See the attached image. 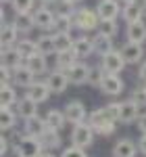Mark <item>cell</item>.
I'll return each instance as SVG.
<instances>
[{"mask_svg": "<svg viewBox=\"0 0 146 157\" xmlns=\"http://www.w3.org/2000/svg\"><path fill=\"white\" fill-rule=\"evenodd\" d=\"M98 90L102 94H107V97H119L125 90V82L121 80V75H117V73H104Z\"/></svg>", "mask_w": 146, "mask_h": 157, "instance_id": "obj_4", "label": "cell"}, {"mask_svg": "<svg viewBox=\"0 0 146 157\" xmlns=\"http://www.w3.org/2000/svg\"><path fill=\"white\" fill-rule=\"evenodd\" d=\"M115 130H117V121H104V124L94 126V132H96L98 136H113Z\"/></svg>", "mask_w": 146, "mask_h": 157, "instance_id": "obj_38", "label": "cell"}, {"mask_svg": "<svg viewBox=\"0 0 146 157\" xmlns=\"http://www.w3.org/2000/svg\"><path fill=\"white\" fill-rule=\"evenodd\" d=\"M61 157H88V151H86V149H82V147L69 145L67 149H63Z\"/></svg>", "mask_w": 146, "mask_h": 157, "instance_id": "obj_41", "label": "cell"}, {"mask_svg": "<svg viewBox=\"0 0 146 157\" xmlns=\"http://www.w3.org/2000/svg\"><path fill=\"white\" fill-rule=\"evenodd\" d=\"M102 78H104V69L98 65V67H92L90 69V75H88V84L90 86H100V82H102Z\"/></svg>", "mask_w": 146, "mask_h": 157, "instance_id": "obj_39", "label": "cell"}, {"mask_svg": "<svg viewBox=\"0 0 146 157\" xmlns=\"http://www.w3.org/2000/svg\"><path fill=\"white\" fill-rule=\"evenodd\" d=\"M52 11H54L57 17H73L75 11H77V6H73V4L65 2V0H59V2L52 6Z\"/></svg>", "mask_w": 146, "mask_h": 157, "instance_id": "obj_36", "label": "cell"}, {"mask_svg": "<svg viewBox=\"0 0 146 157\" xmlns=\"http://www.w3.org/2000/svg\"><path fill=\"white\" fill-rule=\"evenodd\" d=\"M73 52H75V57L79 61L88 59L90 55H94L96 52V46H94V38L86 36V34H82V36L75 38V44H73Z\"/></svg>", "mask_w": 146, "mask_h": 157, "instance_id": "obj_11", "label": "cell"}, {"mask_svg": "<svg viewBox=\"0 0 146 157\" xmlns=\"http://www.w3.org/2000/svg\"><path fill=\"white\" fill-rule=\"evenodd\" d=\"M19 29H17V25L13 23V21H4L2 23V32H0V44H2V48L4 46H15L17 42H19Z\"/></svg>", "mask_w": 146, "mask_h": 157, "instance_id": "obj_21", "label": "cell"}, {"mask_svg": "<svg viewBox=\"0 0 146 157\" xmlns=\"http://www.w3.org/2000/svg\"><path fill=\"white\" fill-rule=\"evenodd\" d=\"M13 23L17 25V29H19L21 34H29V32L36 27V21H34V11H31V13H15Z\"/></svg>", "mask_w": 146, "mask_h": 157, "instance_id": "obj_26", "label": "cell"}, {"mask_svg": "<svg viewBox=\"0 0 146 157\" xmlns=\"http://www.w3.org/2000/svg\"><path fill=\"white\" fill-rule=\"evenodd\" d=\"M17 121H19V113L15 107H2L0 111V128L2 132H11L17 128Z\"/></svg>", "mask_w": 146, "mask_h": 157, "instance_id": "obj_22", "label": "cell"}, {"mask_svg": "<svg viewBox=\"0 0 146 157\" xmlns=\"http://www.w3.org/2000/svg\"><path fill=\"white\" fill-rule=\"evenodd\" d=\"M94 46H96V55L98 57H104V55H109L111 50H115L113 48V38L104 36V34H100V32L94 36Z\"/></svg>", "mask_w": 146, "mask_h": 157, "instance_id": "obj_31", "label": "cell"}, {"mask_svg": "<svg viewBox=\"0 0 146 157\" xmlns=\"http://www.w3.org/2000/svg\"><path fill=\"white\" fill-rule=\"evenodd\" d=\"M138 151H140L142 155H146V134H142V136L138 138Z\"/></svg>", "mask_w": 146, "mask_h": 157, "instance_id": "obj_45", "label": "cell"}, {"mask_svg": "<svg viewBox=\"0 0 146 157\" xmlns=\"http://www.w3.org/2000/svg\"><path fill=\"white\" fill-rule=\"evenodd\" d=\"M13 151L17 157H40L46 149L42 145V140L38 136H27V134H19V138L15 140Z\"/></svg>", "mask_w": 146, "mask_h": 157, "instance_id": "obj_1", "label": "cell"}, {"mask_svg": "<svg viewBox=\"0 0 146 157\" xmlns=\"http://www.w3.org/2000/svg\"><path fill=\"white\" fill-rule=\"evenodd\" d=\"M17 101H19L17 86L15 84H2V90H0V103H2V107H15Z\"/></svg>", "mask_w": 146, "mask_h": 157, "instance_id": "obj_29", "label": "cell"}, {"mask_svg": "<svg viewBox=\"0 0 146 157\" xmlns=\"http://www.w3.org/2000/svg\"><path fill=\"white\" fill-rule=\"evenodd\" d=\"M142 17H144V4H142L140 0L123 4L121 19L125 21V23H136V21H142Z\"/></svg>", "mask_w": 146, "mask_h": 157, "instance_id": "obj_15", "label": "cell"}, {"mask_svg": "<svg viewBox=\"0 0 146 157\" xmlns=\"http://www.w3.org/2000/svg\"><path fill=\"white\" fill-rule=\"evenodd\" d=\"M125 59H123L121 50H111L109 55H104V57H100V67L104 69V73H119L125 69Z\"/></svg>", "mask_w": 146, "mask_h": 157, "instance_id": "obj_5", "label": "cell"}, {"mask_svg": "<svg viewBox=\"0 0 146 157\" xmlns=\"http://www.w3.org/2000/svg\"><path fill=\"white\" fill-rule=\"evenodd\" d=\"M121 55L127 65H140L142 59H144V44H138V42H125L121 48Z\"/></svg>", "mask_w": 146, "mask_h": 157, "instance_id": "obj_10", "label": "cell"}, {"mask_svg": "<svg viewBox=\"0 0 146 157\" xmlns=\"http://www.w3.org/2000/svg\"><path fill=\"white\" fill-rule=\"evenodd\" d=\"M36 0H11V9L15 13H31Z\"/></svg>", "mask_w": 146, "mask_h": 157, "instance_id": "obj_37", "label": "cell"}, {"mask_svg": "<svg viewBox=\"0 0 146 157\" xmlns=\"http://www.w3.org/2000/svg\"><path fill=\"white\" fill-rule=\"evenodd\" d=\"M90 65L86 61H75L71 67L67 69V75H69V82L73 86H82V84H88V75H90Z\"/></svg>", "mask_w": 146, "mask_h": 157, "instance_id": "obj_9", "label": "cell"}, {"mask_svg": "<svg viewBox=\"0 0 146 157\" xmlns=\"http://www.w3.org/2000/svg\"><path fill=\"white\" fill-rule=\"evenodd\" d=\"M119 2L121 0H98V4H96L98 17L100 19H117L123 9V6H119Z\"/></svg>", "mask_w": 146, "mask_h": 157, "instance_id": "obj_14", "label": "cell"}, {"mask_svg": "<svg viewBox=\"0 0 146 157\" xmlns=\"http://www.w3.org/2000/svg\"><path fill=\"white\" fill-rule=\"evenodd\" d=\"M140 115H142V107H140L136 101H132V98L121 101V107H119V124L130 126V124L138 121Z\"/></svg>", "mask_w": 146, "mask_h": 157, "instance_id": "obj_7", "label": "cell"}, {"mask_svg": "<svg viewBox=\"0 0 146 157\" xmlns=\"http://www.w3.org/2000/svg\"><path fill=\"white\" fill-rule=\"evenodd\" d=\"M54 19H57V15L54 11L50 9V6H38L36 11H34V21H36V27L38 29H42V32H50V27L54 23Z\"/></svg>", "mask_w": 146, "mask_h": 157, "instance_id": "obj_12", "label": "cell"}, {"mask_svg": "<svg viewBox=\"0 0 146 157\" xmlns=\"http://www.w3.org/2000/svg\"><path fill=\"white\" fill-rule=\"evenodd\" d=\"M63 111H65V117H67V121L69 124H82V121H88V111H86V105L82 103V101H69L65 107H63Z\"/></svg>", "mask_w": 146, "mask_h": 157, "instance_id": "obj_6", "label": "cell"}, {"mask_svg": "<svg viewBox=\"0 0 146 157\" xmlns=\"http://www.w3.org/2000/svg\"><path fill=\"white\" fill-rule=\"evenodd\" d=\"M40 157H57V155H54L52 151H48V149H46V151H44V153H42V155H40Z\"/></svg>", "mask_w": 146, "mask_h": 157, "instance_id": "obj_46", "label": "cell"}, {"mask_svg": "<svg viewBox=\"0 0 146 157\" xmlns=\"http://www.w3.org/2000/svg\"><path fill=\"white\" fill-rule=\"evenodd\" d=\"M136 126H138V130H140V134H146V111H142V115L138 117V121H136Z\"/></svg>", "mask_w": 146, "mask_h": 157, "instance_id": "obj_44", "label": "cell"}, {"mask_svg": "<svg viewBox=\"0 0 146 157\" xmlns=\"http://www.w3.org/2000/svg\"><path fill=\"white\" fill-rule=\"evenodd\" d=\"M138 82L140 84H146V61H142L140 67H138Z\"/></svg>", "mask_w": 146, "mask_h": 157, "instance_id": "obj_43", "label": "cell"}, {"mask_svg": "<svg viewBox=\"0 0 146 157\" xmlns=\"http://www.w3.org/2000/svg\"><path fill=\"white\" fill-rule=\"evenodd\" d=\"M40 140H42L44 149H48V151H54V149H59L63 145L61 134H59V130H54V128H46L44 134L40 136Z\"/></svg>", "mask_w": 146, "mask_h": 157, "instance_id": "obj_28", "label": "cell"}, {"mask_svg": "<svg viewBox=\"0 0 146 157\" xmlns=\"http://www.w3.org/2000/svg\"><path fill=\"white\" fill-rule=\"evenodd\" d=\"M25 63L23 55L17 50V46H4L2 48V67H9V69H17Z\"/></svg>", "mask_w": 146, "mask_h": 157, "instance_id": "obj_19", "label": "cell"}, {"mask_svg": "<svg viewBox=\"0 0 146 157\" xmlns=\"http://www.w3.org/2000/svg\"><path fill=\"white\" fill-rule=\"evenodd\" d=\"M25 94H27V97H31L36 103H46V101H48V97L52 94V90H50V86L46 84V80H44V82L36 80L34 84L25 90Z\"/></svg>", "mask_w": 146, "mask_h": 157, "instance_id": "obj_20", "label": "cell"}, {"mask_svg": "<svg viewBox=\"0 0 146 157\" xmlns=\"http://www.w3.org/2000/svg\"><path fill=\"white\" fill-rule=\"evenodd\" d=\"M25 65L31 69V71L36 73V75H42V73L48 71V63H46V55H42V52H34L31 57H27L25 59Z\"/></svg>", "mask_w": 146, "mask_h": 157, "instance_id": "obj_25", "label": "cell"}, {"mask_svg": "<svg viewBox=\"0 0 146 157\" xmlns=\"http://www.w3.org/2000/svg\"><path fill=\"white\" fill-rule=\"evenodd\" d=\"M125 36H127L130 42L144 44L146 42V23H144V19H142V21H136V23H127Z\"/></svg>", "mask_w": 146, "mask_h": 157, "instance_id": "obj_23", "label": "cell"}, {"mask_svg": "<svg viewBox=\"0 0 146 157\" xmlns=\"http://www.w3.org/2000/svg\"><path fill=\"white\" fill-rule=\"evenodd\" d=\"M73 29H75L73 17H57L50 27V34H73Z\"/></svg>", "mask_w": 146, "mask_h": 157, "instance_id": "obj_30", "label": "cell"}, {"mask_svg": "<svg viewBox=\"0 0 146 157\" xmlns=\"http://www.w3.org/2000/svg\"><path fill=\"white\" fill-rule=\"evenodd\" d=\"M132 101H136L140 107H146V86L144 84H138L134 88V92H132Z\"/></svg>", "mask_w": 146, "mask_h": 157, "instance_id": "obj_40", "label": "cell"}, {"mask_svg": "<svg viewBox=\"0 0 146 157\" xmlns=\"http://www.w3.org/2000/svg\"><path fill=\"white\" fill-rule=\"evenodd\" d=\"M94 128L88 124V121H82V124H75L71 128V145L82 147V149H90L94 145Z\"/></svg>", "mask_w": 146, "mask_h": 157, "instance_id": "obj_3", "label": "cell"}, {"mask_svg": "<svg viewBox=\"0 0 146 157\" xmlns=\"http://www.w3.org/2000/svg\"><path fill=\"white\" fill-rule=\"evenodd\" d=\"M2 2H4V4H11V0H2Z\"/></svg>", "mask_w": 146, "mask_h": 157, "instance_id": "obj_49", "label": "cell"}, {"mask_svg": "<svg viewBox=\"0 0 146 157\" xmlns=\"http://www.w3.org/2000/svg\"><path fill=\"white\" fill-rule=\"evenodd\" d=\"M17 50L23 55V59H27V57H31L34 52H38V44H36V40H29V38H23V40H19L17 44Z\"/></svg>", "mask_w": 146, "mask_h": 157, "instance_id": "obj_34", "label": "cell"}, {"mask_svg": "<svg viewBox=\"0 0 146 157\" xmlns=\"http://www.w3.org/2000/svg\"><path fill=\"white\" fill-rule=\"evenodd\" d=\"M44 117H46L48 128H54V130H59V132H61L63 128L69 124V121H67V117H65V111H63V109H48Z\"/></svg>", "mask_w": 146, "mask_h": 157, "instance_id": "obj_24", "label": "cell"}, {"mask_svg": "<svg viewBox=\"0 0 146 157\" xmlns=\"http://www.w3.org/2000/svg\"><path fill=\"white\" fill-rule=\"evenodd\" d=\"M36 44H38V52H42V55H54L57 52V46H54V34H50V32H44L42 36L36 38Z\"/></svg>", "mask_w": 146, "mask_h": 157, "instance_id": "obj_27", "label": "cell"}, {"mask_svg": "<svg viewBox=\"0 0 146 157\" xmlns=\"http://www.w3.org/2000/svg\"><path fill=\"white\" fill-rule=\"evenodd\" d=\"M136 153H138V145L132 138H119L113 145L111 157H136Z\"/></svg>", "mask_w": 146, "mask_h": 157, "instance_id": "obj_16", "label": "cell"}, {"mask_svg": "<svg viewBox=\"0 0 146 157\" xmlns=\"http://www.w3.org/2000/svg\"><path fill=\"white\" fill-rule=\"evenodd\" d=\"M36 78H38V75L31 71V69H29L25 63L21 65V67L13 69V84L17 86V88H25V90H27L29 86L36 82Z\"/></svg>", "mask_w": 146, "mask_h": 157, "instance_id": "obj_13", "label": "cell"}, {"mask_svg": "<svg viewBox=\"0 0 146 157\" xmlns=\"http://www.w3.org/2000/svg\"><path fill=\"white\" fill-rule=\"evenodd\" d=\"M73 44H75V36H73V34H54V46H57V52L73 50Z\"/></svg>", "mask_w": 146, "mask_h": 157, "instance_id": "obj_33", "label": "cell"}, {"mask_svg": "<svg viewBox=\"0 0 146 157\" xmlns=\"http://www.w3.org/2000/svg\"><path fill=\"white\" fill-rule=\"evenodd\" d=\"M9 149H11V138L2 134V136H0V155L4 157L6 153H9Z\"/></svg>", "mask_w": 146, "mask_h": 157, "instance_id": "obj_42", "label": "cell"}, {"mask_svg": "<svg viewBox=\"0 0 146 157\" xmlns=\"http://www.w3.org/2000/svg\"><path fill=\"white\" fill-rule=\"evenodd\" d=\"M46 84L50 86V90H52V94H63L65 90H67V86L71 84L69 82V75L67 71H63V69H52V71L46 73Z\"/></svg>", "mask_w": 146, "mask_h": 157, "instance_id": "obj_8", "label": "cell"}, {"mask_svg": "<svg viewBox=\"0 0 146 157\" xmlns=\"http://www.w3.org/2000/svg\"><path fill=\"white\" fill-rule=\"evenodd\" d=\"M65 2H69V4H73V6H77V4H82L84 0H65Z\"/></svg>", "mask_w": 146, "mask_h": 157, "instance_id": "obj_47", "label": "cell"}, {"mask_svg": "<svg viewBox=\"0 0 146 157\" xmlns=\"http://www.w3.org/2000/svg\"><path fill=\"white\" fill-rule=\"evenodd\" d=\"M48 128V124H46V117H40V115H34V117H29V120H23V130L21 132L27 134V136H42L44 130Z\"/></svg>", "mask_w": 146, "mask_h": 157, "instance_id": "obj_17", "label": "cell"}, {"mask_svg": "<svg viewBox=\"0 0 146 157\" xmlns=\"http://www.w3.org/2000/svg\"><path fill=\"white\" fill-rule=\"evenodd\" d=\"M98 32L104 34V36L115 38V36H117V32H119V23H117V19H100Z\"/></svg>", "mask_w": 146, "mask_h": 157, "instance_id": "obj_35", "label": "cell"}, {"mask_svg": "<svg viewBox=\"0 0 146 157\" xmlns=\"http://www.w3.org/2000/svg\"><path fill=\"white\" fill-rule=\"evenodd\" d=\"M127 2H136V0H121V4H127Z\"/></svg>", "mask_w": 146, "mask_h": 157, "instance_id": "obj_48", "label": "cell"}, {"mask_svg": "<svg viewBox=\"0 0 146 157\" xmlns=\"http://www.w3.org/2000/svg\"><path fill=\"white\" fill-rule=\"evenodd\" d=\"M38 105L40 103H36L31 97H21L19 101H17V105H15V109H17V113H19V117L21 120H29V117H34V115H38Z\"/></svg>", "mask_w": 146, "mask_h": 157, "instance_id": "obj_18", "label": "cell"}, {"mask_svg": "<svg viewBox=\"0 0 146 157\" xmlns=\"http://www.w3.org/2000/svg\"><path fill=\"white\" fill-rule=\"evenodd\" d=\"M144 6H146V0H144Z\"/></svg>", "mask_w": 146, "mask_h": 157, "instance_id": "obj_50", "label": "cell"}, {"mask_svg": "<svg viewBox=\"0 0 146 157\" xmlns=\"http://www.w3.org/2000/svg\"><path fill=\"white\" fill-rule=\"evenodd\" d=\"M73 23H75V29H77V32L88 34V32H92V29H98L100 17H98L96 9L77 6V11H75V15H73Z\"/></svg>", "mask_w": 146, "mask_h": 157, "instance_id": "obj_2", "label": "cell"}, {"mask_svg": "<svg viewBox=\"0 0 146 157\" xmlns=\"http://www.w3.org/2000/svg\"><path fill=\"white\" fill-rule=\"evenodd\" d=\"M75 61H77V57H75L73 50H67V52H54V67H57V69L67 71Z\"/></svg>", "mask_w": 146, "mask_h": 157, "instance_id": "obj_32", "label": "cell"}]
</instances>
